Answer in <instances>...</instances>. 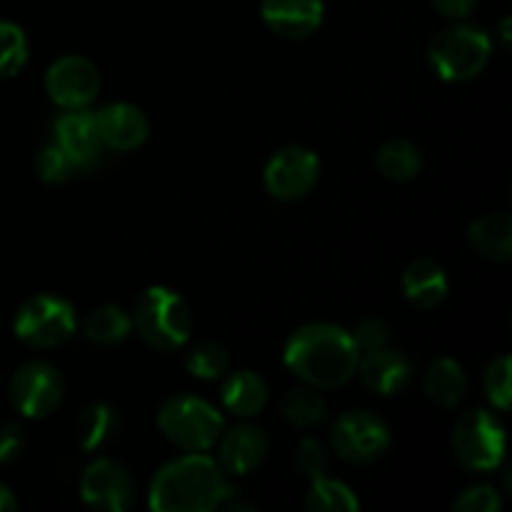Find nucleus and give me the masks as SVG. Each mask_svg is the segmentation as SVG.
<instances>
[{
  "label": "nucleus",
  "instance_id": "30",
  "mask_svg": "<svg viewBox=\"0 0 512 512\" xmlns=\"http://www.w3.org/2000/svg\"><path fill=\"white\" fill-rule=\"evenodd\" d=\"M510 370L512 363L508 355H500L498 360L488 365L483 378V388H485V398L493 403V408H498L500 413H508L510 410Z\"/></svg>",
  "mask_w": 512,
  "mask_h": 512
},
{
  "label": "nucleus",
  "instance_id": "8",
  "mask_svg": "<svg viewBox=\"0 0 512 512\" xmlns=\"http://www.w3.org/2000/svg\"><path fill=\"white\" fill-rule=\"evenodd\" d=\"M63 393V375L45 360H30L20 365L8 385L10 405L30 420H43L53 415L63 403Z\"/></svg>",
  "mask_w": 512,
  "mask_h": 512
},
{
  "label": "nucleus",
  "instance_id": "2",
  "mask_svg": "<svg viewBox=\"0 0 512 512\" xmlns=\"http://www.w3.org/2000/svg\"><path fill=\"white\" fill-rule=\"evenodd\" d=\"M233 488L218 460L203 453H188L165 463L150 483L148 505L158 512L218 510Z\"/></svg>",
  "mask_w": 512,
  "mask_h": 512
},
{
  "label": "nucleus",
  "instance_id": "4",
  "mask_svg": "<svg viewBox=\"0 0 512 512\" xmlns=\"http://www.w3.org/2000/svg\"><path fill=\"white\" fill-rule=\"evenodd\" d=\"M493 53V40L480 25L453 23L440 30L428 48L430 68L448 83L478 78Z\"/></svg>",
  "mask_w": 512,
  "mask_h": 512
},
{
  "label": "nucleus",
  "instance_id": "5",
  "mask_svg": "<svg viewBox=\"0 0 512 512\" xmlns=\"http://www.w3.org/2000/svg\"><path fill=\"white\" fill-rule=\"evenodd\" d=\"M158 428L175 448L185 453H205L218 443L225 420L208 400L195 395H173L160 405Z\"/></svg>",
  "mask_w": 512,
  "mask_h": 512
},
{
  "label": "nucleus",
  "instance_id": "31",
  "mask_svg": "<svg viewBox=\"0 0 512 512\" xmlns=\"http://www.w3.org/2000/svg\"><path fill=\"white\" fill-rule=\"evenodd\" d=\"M328 463H330V455L320 440L303 438L298 443V448H295L293 465L303 478L308 480L320 478V475H325V470H328Z\"/></svg>",
  "mask_w": 512,
  "mask_h": 512
},
{
  "label": "nucleus",
  "instance_id": "32",
  "mask_svg": "<svg viewBox=\"0 0 512 512\" xmlns=\"http://www.w3.org/2000/svg\"><path fill=\"white\" fill-rule=\"evenodd\" d=\"M503 508L498 490L490 485H473L455 498V512H498Z\"/></svg>",
  "mask_w": 512,
  "mask_h": 512
},
{
  "label": "nucleus",
  "instance_id": "33",
  "mask_svg": "<svg viewBox=\"0 0 512 512\" xmlns=\"http://www.w3.org/2000/svg\"><path fill=\"white\" fill-rule=\"evenodd\" d=\"M350 335H353L358 353L365 355V353H375V350H380L388 345L390 328L383 323V320L368 318V320H363V323L355 328V333H350Z\"/></svg>",
  "mask_w": 512,
  "mask_h": 512
},
{
  "label": "nucleus",
  "instance_id": "14",
  "mask_svg": "<svg viewBox=\"0 0 512 512\" xmlns=\"http://www.w3.org/2000/svg\"><path fill=\"white\" fill-rule=\"evenodd\" d=\"M268 458V435L253 423L223 430L218 438V465L225 475H248Z\"/></svg>",
  "mask_w": 512,
  "mask_h": 512
},
{
  "label": "nucleus",
  "instance_id": "25",
  "mask_svg": "<svg viewBox=\"0 0 512 512\" xmlns=\"http://www.w3.org/2000/svg\"><path fill=\"white\" fill-rule=\"evenodd\" d=\"M133 330V318L120 305H100L85 318V338L98 345H115L125 340Z\"/></svg>",
  "mask_w": 512,
  "mask_h": 512
},
{
  "label": "nucleus",
  "instance_id": "10",
  "mask_svg": "<svg viewBox=\"0 0 512 512\" xmlns=\"http://www.w3.org/2000/svg\"><path fill=\"white\" fill-rule=\"evenodd\" d=\"M320 178V158L303 145H285L263 170V183L273 198L298 200L315 188Z\"/></svg>",
  "mask_w": 512,
  "mask_h": 512
},
{
  "label": "nucleus",
  "instance_id": "22",
  "mask_svg": "<svg viewBox=\"0 0 512 512\" xmlns=\"http://www.w3.org/2000/svg\"><path fill=\"white\" fill-rule=\"evenodd\" d=\"M423 390L440 408H455L468 393V378L458 360L438 358L430 363L423 378Z\"/></svg>",
  "mask_w": 512,
  "mask_h": 512
},
{
  "label": "nucleus",
  "instance_id": "12",
  "mask_svg": "<svg viewBox=\"0 0 512 512\" xmlns=\"http://www.w3.org/2000/svg\"><path fill=\"white\" fill-rule=\"evenodd\" d=\"M80 498L95 510L123 512L135 503V480L118 460L98 458L80 478Z\"/></svg>",
  "mask_w": 512,
  "mask_h": 512
},
{
  "label": "nucleus",
  "instance_id": "36",
  "mask_svg": "<svg viewBox=\"0 0 512 512\" xmlns=\"http://www.w3.org/2000/svg\"><path fill=\"white\" fill-rule=\"evenodd\" d=\"M18 508V503H15V495L10 493L8 485L0 483V512H10Z\"/></svg>",
  "mask_w": 512,
  "mask_h": 512
},
{
  "label": "nucleus",
  "instance_id": "28",
  "mask_svg": "<svg viewBox=\"0 0 512 512\" xmlns=\"http://www.w3.org/2000/svg\"><path fill=\"white\" fill-rule=\"evenodd\" d=\"M28 63V38L23 28L0 20V78H10Z\"/></svg>",
  "mask_w": 512,
  "mask_h": 512
},
{
  "label": "nucleus",
  "instance_id": "9",
  "mask_svg": "<svg viewBox=\"0 0 512 512\" xmlns=\"http://www.w3.org/2000/svg\"><path fill=\"white\" fill-rule=\"evenodd\" d=\"M330 443H333L335 455L345 463L370 465L388 453L390 430L378 415L350 410L335 418Z\"/></svg>",
  "mask_w": 512,
  "mask_h": 512
},
{
  "label": "nucleus",
  "instance_id": "20",
  "mask_svg": "<svg viewBox=\"0 0 512 512\" xmlns=\"http://www.w3.org/2000/svg\"><path fill=\"white\" fill-rule=\"evenodd\" d=\"M118 430V410L110 408L108 403L85 405L75 420V440L85 453H98V450L108 448L118 438Z\"/></svg>",
  "mask_w": 512,
  "mask_h": 512
},
{
  "label": "nucleus",
  "instance_id": "35",
  "mask_svg": "<svg viewBox=\"0 0 512 512\" xmlns=\"http://www.w3.org/2000/svg\"><path fill=\"white\" fill-rule=\"evenodd\" d=\"M435 10H438L443 18L463 20L473 13V8L478 5V0H430Z\"/></svg>",
  "mask_w": 512,
  "mask_h": 512
},
{
  "label": "nucleus",
  "instance_id": "3",
  "mask_svg": "<svg viewBox=\"0 0 512 512\" xmlns=\"http://www.w3.org/2000/svg\"><path fill=\"white\" fill-rule=\"evenodd\" d=\"M133 325L140 338L160 353L180 350L193 333V313L175 290L153 285L135 300Z\"/></svg>",
  "mask_w": 512,
  "mask_h": 512
},
{
  "label": "nucleus",
  "instance_id": "13",
  "mask_svg": "<svg viewBox=\"0 0 512 512\" xmlns=\"http://www.w3.org/2000/svg\"><path fill=\"white\" fill-rule=\"evenodd\" d=\"M55 143L80 165L83 173H90L100 165L103 158V140H100L95 113L85 108L68 110L55 120Z\"/></svg>",
  "mask_w": 512,
  "mask_h": 512
},
{
  "label": "nucleus",
  "instance_id": "26",
  "mask_svg": "<svg viewBox=\"0 0 512 512\" xmlns=\"http://www.w3.org/2000/svg\"><path fill=\"white\" fill-rule=\"evenodd\" d=\"M305 510L310 512H355L360 510L353 488L333 478L310 480V490L305 493Z\"/></svg>",
  "mask_w": 512,
  "mask_h": 512
},
{
  "label": "nucleus",
  "instance_id": "1",
  "mask_svg": "<svg viewBox=\"0 0 512 512\" xmlns=\"http://www.w3.org/2000/svg\"><path fill=\"white\" fill-rule=\"evenodd\" d=\"M290 373L313 388H343L358 373L360 353L353 335L333 323H310L295 330L283 353Z\"/></svg>",
  "mask_w": 512,
  "mask_h": 512
},
{
  "label": "nucleus",
  "instance_id": "37",
  "mask_svg": "<svg viewBox=\"0 0 512 512\" xmlns=\"http://www.w3.org/2000/svg\"><path fill=\"white\" fill-rule=\"evenodd\" d=\"M500 35H503V45L505 50L510 48V18H505L503 23H500Z\"/></svg>",
  "mask_w": 512,
  "mask_h": 512
},
{
  "label": "nucleus",
  "instance_id": "24",
  "mask_svg": "<svg viewBox=\"0 0 512 512\" xmlns=\"http://www.w3.org/2000/svg\"><path fill=\"white\" fill-rule=\"evenodd\" d=\"M280 415L300 430L318 428L328 418V405L313 388H293L280 398Z\"/></svg>",
  "mask_w": 512,
  "mask_h": 512
},
{
  "label": "nucleus",
  "instance_id": "6",
  "mask_svg": "<svg viewBox=\"0 0 512 512\" xmlns=\"http://www.w3.org/2000/svg\"><path fill=\"white\" fill-rule=\"evenodd\" d=\"M75 308L70 300L53 293H40L25 300L13 320V330L30 348H58L75 333Z\"/></svg>",
  "mask_w": 512,
  "mask_h": 512
},
{
  "label": "nucleus",
  "instance_id": "17",
  "mask_svg": "<svg viewBox=\"0 0 512 512\" xmlns=\"http://www.w3.org/2000/svg\"><path fill=\"white\" fill-rule=\"evenodd\" d=\"M358 375L365 390L385 398V395L400 393L410 383L413 365H410V360L400 350L385 345V348L375 350V353L360 355Z\"/></svg>",
  "mask_w": 512,
  "mask_h": 512
},
{
  "label": "nucleus",
  "instance_id": "11",
  "mask_svg": "<svg viewBox=\"0 0 512 512\" xmlns=\"http://www.w3.org/2000/svg\"><path fill=\"white\" fill-rule=\"evenodd\" d=\"M45 93L65 110L88 108L100 93V73L83 55H63L45 73Z\"/></svg>",
  "mask_w": 512,
  "mask_h": 512
},
{
  "label": "nucleus",
  "instance_id": "23",
  "mask_svg": "<svg viewBox=\"0 0 512 512\" xmlns=\"http://www.w3.org/2000/svg\"><path fill=\"white\" fill-rule=\"evenodd\" d=\"M375 168L390 183H408L423 170V153L410 140H388L375 155Z\"/></svg>",
  "mask_w": 512,
  "mask_h": 512
},
{
  "label": "nucleus",
  "instance_id": "18",
  "mask_svg": "<svg viewBox=\"0 0 512 512\" xmlns=\"http://www.w3.org/2000/svg\"><path fill=\"white\" fill-rule=\"evenodd\" d=\"M270 398L268 383L255 370H235L225 378L220 400L225 410L238 418H255L265 410Z\"/></svg>",
  "mask_w": 512,
  "mask_h": 512
},
{
  "label": "nucleus",
  "instance_id": "15",
  "mask_svg": "<svg viewBox=\"0 0 512 512\" xmlns=\"http://www.w3.org/2000/svg\"><path fill=\"white\" fill-rule=\"evenodd\" d=\"M100 140L105 148L130 153L140 148L150 135V120L138 105L133 103H110L95 113Z\"/></svg>",
  "mask_w": 512,
  "mask_h": 512
},
{
  "label": "nucleus",
  "instance_id": "27",
  "mask_svg": "<svg viewBox=\"0 0 512 512\" xmlns=\"http://www.w3.org/2000/svg\"><path fill=\"white\" fill-rule=\"evenodd\" d=\"M185 368L198 380H215L230 368V355L225 345L215 340H200L185 353Z\"/></svg>",
  "mask_w": 512,
  "mask_h": 512
},
{
  "label": "nucleus",
  "instance_id": "34",
  "mask_svg": "<svg viewBox=\"0 0 512 512\" xmlns=\"http://www.w3.org/2000/svg\"><path fill=\"white\" fill-rule=\"evenodd\" d=\"M25 435L15 423H0V465H10L23 455Z\"/></svg>",
  "mask_w": 512,
  "mask_h": 512
},
{
  "label": "nucleus",
  "instance_id": "19",
  "mask_svg": "<svg viewBox=\"0 0 512 512\" xmlns=\"http://www.w3.org/2000/svg\"><path fill=\"white\" fill-rule=\"evenodd\" d=\"M403 293L418 308H435L448 295V275L433 260H415L403 273Z\"/></svg>",
  "mask_w": 512,
  "mask_h": 512
},
{
  "label": "nucleus",
  "instance_id": "16",
  "mask_svg": "<svg viewBox=\"0 0 512 512\" xmlns=\"http://www.w3.org/2000/svg\"><path fill=\"white\" fill-rule=\"evenodd\" d=\"M260 18L275 35L288 40H303L323 25V0H263Z\"/></svg>",
  "mask_w": 512,
  "mask_h": 512
},
{
  "label": "nucleus",
  "instance_id": "21",
  "mask_svg": "<svg viewBox=\"0 0 512 512\" xmlns=\"http://www.w3.org/2000/svg\"><path fill=\"white\" fill-rule=\"evenodd\" d=\"M470 245L475 253L488 260H505L512 258V218L510 213H488L470 223L468 228Z\"/></svg>",
  "mask_w": 512,
  "mask_h": 512
},
{
  "label": "nucleus",
  "instance_id": "29",
  "mask_svg": "<svg viewBox=\"0 0 512 512\" xmlns=\"http://www.w3.org/2000/svg\"><path fill=\"white\" fill-rule=\"evenodd\" d=\"M35 168H38L40 180L50 185L68 183V180H73L75 175H83L80 165L75 163V160L70 158L58 143H50L40 150L38 158H35Z\"/></svg>",
  "mask_w": 512,
  "mask_h": 512
},
{
  "label": "nucleus",
  "instance_id": "7",
  "mask_svg": "<svg viewBox=\"0 0 512 512\" xmlns=\"http://www.w3.org/2000/svg\"><path fill=\"white\" fill-rule=\"evenodd\" d=\"M453 453L465 470L490 473L505 458V428L488 410H470L453 430Z\"/></svg>",
  "mask_w": 512,
  "mask_h": 512
}]
</instances>
